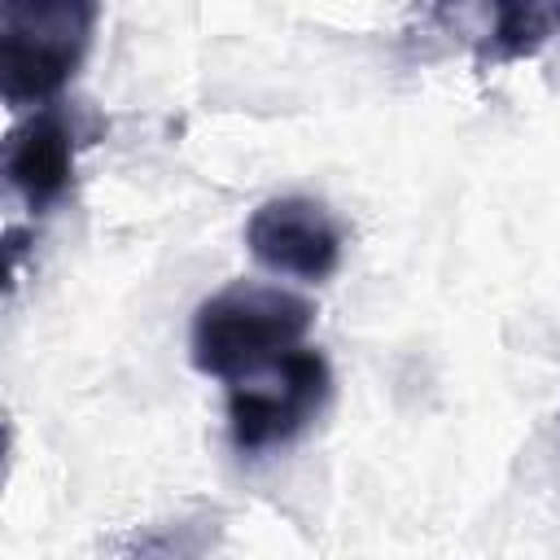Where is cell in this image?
I'll use <instances>...</instances> for the list:
<instances>
[{"mask_svg":"<svg viewBox=\"0 0 560 560\" xmlns=\"http://www.w3.org/2000/svg\"><path fill=\"white\" fill-rule=\"evenodd\" d=\"M315 324V306L280 284L232 280L210 293L188 332L192 368L219 376L228 385L280 363L284 354L302 350V337Z\"/></svg>","mask_w":560,"mask_h":560,"instance_id":"1","label":"cell"},{"mask_svg":"<svg viewBox=\"0 0 560 560\" xmlns=\"http://www.w3.org/2000/svg\"><path fill=\"white\" fill-rule=\"evenodd\" d=\"M101 9L92 0H4L0 4V96L9 109L57 105L79 74Z\"/></svg>","mask_w":560,"mask_h":560,"instance_id":"2","label":"cell"},{"mask_svg":"<svg viewBox=\"0 0 560 560\" xmlns=\"http://www.w3.org/2000/svg\"><path fill=\"white\" fill-rule=\"evenodd\" d=\"M332 372L319 350H293L280 363L228 389V429L241 455H262L293 442L328 402Z\"/></svg>","mask_w":560,"mask_h":560,"instance_id":"3","label":"cell"},{"mask_svg":"<svg viewBox=\"0 0 560 560\" xmlns=\"http://www.w3.org/2000/svg\"><path fill=\"white\" fill-rule=\"evenodd\" d=\"M245 245L262 267H271L280 276L328 280L341 267L346 228L324 201L289 192V197H267L249 214Z\"/></svg>","mask_w":560,"mask_h":560,"instance_id":"4","label":"cell"},{"mask_svg":"<svg viewBox=\"0 0 560 560\" xmlns=\"http://www.w3.org/2000/svg\"><path fill=\"white\" fill-rule=\"evenodd\" d=\"M88 140H92V127H83V118L74 109H66L61 101L44 105V109H31L4 140V179H9V188L35 214H44L48 206H57L70 192L74 158Z\"/></svg>","mask_w":560,"mask_h":560,"instance_id":"5","label":"cell"},{"mask_svg":"<svg viewBox=\"0 0 560 560\" xmlns=\"http://www.w3.org/2000/svg\"><path fill=\"white\" fill-rule=\"evenodd\" d=\"M223 538L219 508H192L153 525H136L131 534L109 538L114 560H206Z\"/></svg>","mask_w":560,"mask_h":560,"instance_id":"6","label":"cell"},{"mask_svg":"<svg viewBox=\"0 0 560 560\" xmlns=\"http://www.w3.org/2000/svg\"><path fill=\"white\" fill-rule=\"evenodd\" d=\"M560 35V4H490V26L477 35V66H508L542 52Z\"/></svg>","mask_w":560,"mask_h":560,"instance_id":"7","label":"cell"}]
</instances>
